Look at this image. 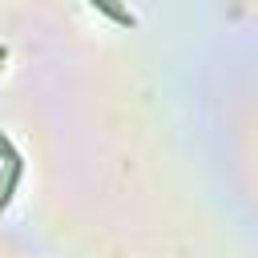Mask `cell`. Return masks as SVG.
<instances>
[{"instance_id":"1","label":"cell","mask_w":258,"mask_h":258,"mask_svg":"<svg viewBox=\"0 0 258 258\" xmlns=\"http://www.w3.org/2000/svg\"><path fill=\"white\" fill-rule=\"evenodd\" d=\"M16 181H20V161H12V165L4 169V177H0V210L8 206V198H12V189H16Z\"/></svg>"},{"instance_id":"2","label":"cell","mask_w":258,"mask_h":258,"mask_svg":"<svg viewBox=\"0 0 258 258\" xmlns=\"http://www.w3.org/2000/svg\"><path fill=\"white\" fill-rule=\"evenodd\" d=\"M97 12H105V16H113L117 24H125V28H133V16H129V12H121V8H113V4H105V0H97Z\"/></svg>"},{"instance_id":"3","label":"cell","mask_w":258,"mask_h":258,"mask_svg":"<svg viewBox=\"0 0 258 258\" xmlns=\"http://www.w3.org/2000/svg\"><path fill=\"white\" fill-rule=\"evenodd\" d=\"M0 64H4V60H0Z\"/></svg>"}]
</instances>
